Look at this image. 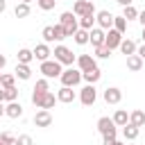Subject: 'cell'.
Masks as SVG:
<instances>
[{
	"label": "cell",
	"mask_w": 145,
	"mask_h": 145,
	"mask_svg": "<svg viewBox=\"0 0 145 145\" xmlns=\"http://www.w3.org/2000/svg\"><path fill=\"white\" fill-rule=\"evenodd\" d=\"M14 145H34V140H32L29 134H20V136H16V143Z\"/></svg>",
	"instance_id": "obj_38"
},
{
	"label": "cell",
	"mask_w": 145,
	"mask_h": 145,
	"mask_svg": "<svg viewBox=\"0 0 145 145\" xmlns=\"http://www.w3.org/2000/svg\"><path fill=\"white\" fill-rule=\"evenodd\" d=\"M97 131L102 134V140H111V138H116L118 136V127L113 125V120L111 118H106V116H102L100 120H97Z\"/></svg>",
	"instance_id": "obj_3"
},
{
	"label": "cell",
	"mask_w": 145,
	"mask_h": 145,
	"mask_svg": "<svg viewBox=\"0 0 145 145\" xmlns=\"http://www.w3.org/2000/svg\"><path fill=\"white\" fill-rule=\"evenodd\" d=\"M0 145H7V143H2V140H0Z\"/></svg>",
	"instance_id": "obj_50"
},
{
	"label": "cell",
	"mask_w": 145,
	"mask_h": 145,
	"mask_svg": "<svg viewBox=\"0 0 145 145\" xmlns=\"http://www.w3.org/2000/svg\"><path fill=\"white\" fill-rule=\"evenodd\" d=\"M34 125H36V127H43V129L50 127V125H52V113L45 111V109H39V111L34 113Z\"/></svg>",
	"instance_id": "obj_15"
},
{
	"label": "cell",
	"mask_w": 145,
	"mask_h": 145,
	"mask_svg": "<svg viewBox=\"0 0 145 145\" xmlns=\"http://www.w3.org/2000/svg\"><path fill=\"white\" fill-rule=\"evenodd\" d=\"M72 41H75L77 45H88V32H86V29H77V32L72 34Z\"/></svg>",
	"instance_id": "obj_30"
},
{
	"label": "cell",
	"mask_w": 145,
	"mask_h": 145,
	"mask_svg": "<svg viewBox=\"0 0 145 145\" xmlns=\"http://www.w3.org/2000/svg\"><path fill=\"white\" fill-rule=\"evenodd\" d=\"M5 66H7V57H5V54H0V70H2Z\"/></svg>",
	"instance_id": "obj_44"
},
{
	"label": "cell",
	"mask_w": 145,
	"mask_h": 145,
	"mask_svg": "<svg viewBox=\"0 0 145 145\" xmlns=\"http://www.w3.org/2000/svg\"><path fill=\"white\" fill-rule=\"evenodd\" d=\"M138 23L145 27V9H143V11H138Z\"/></svg>",
	"instance_id": "obj_42"
},
{
	"label": "cell",
	"mask_w": 145,
	"mask_h": 145,
	"mask_svg": "<svg viewBox=\"0 0 145 145\" xmlns=\"http://www.w3.org/2000/svg\"><path fill=\"white\" fill-rule=\"evenodd\" d=\"M77 23H79V29H86V32H91V29L95 27V14L82 16V18H77Z\"/></svg>",
	"instance_id": "obj_23"
},
{
	"label": "cell",
	"mask_w": 145,
	"mask_h": 145,
	"mask_svg": "<svg viewBox=\"0 0 145 145\" xmlns=\"http://www.w3.org/2000/svg\"><path fill=\"white\" fill-rule=\"evenodd\" d=\"M143 59L138 57V54H129L127 57V70H131V72H140L143 70Z\"/></svg>",
	"instance_id": "obj_19"
},
{
	"label": "cell",
	"mask_w": 145,
	"mask_h": 145,
	"mask_svg": "<svg viewBox=\"0 0 145 145\" xmlns=\"http://www.w3.org/2000/svg\"><path fill=\"white\" fill-rule=\"evenodd\" d=\"M136 54H138V57H140V59L145 61V43H143L140 48H136Z\"/></svg>",
	"instance_id": "obj_40"
},
{
	"label": "cell",
	"mask_w": 145,
	"mask_h": 145,
	"mask_svg": "<svg viewBox=\"0 0 145 145\" xmlns=\"http://www.w3.org/2000/svg\"><path fill=\"white\" fill-rule=\"evenodd\" d=\"M29 14H32V7L25 5V2H18V5L14 7V16H16V18H27Z\"/></svg>",
	"instance_id": "obj_27"
},
{
	"label": "cell",
	"mask_w": 145,
	"mask_h": 145,
	"mask_svg": "<svg viewBox=\"0 0 145 145\" xmlns=\"http://www.w3.org/2000/svg\"><path fill=\"white\" fill-rule=\"evenodd\" d=\"M95 100H97V88H95V84H86L84 88H79V102H82L84 106H93Z\"/></svg>",
	"instance_id": "obj_7"
},
{
	"label": "cell",
	"mask_w": 145,
	"mask_h": 145,
	"mask_svg": "<svg viewBox=\"0 0 145 145\" xmlns=\"http://www.w3.org/2000/svg\"><path fill=\"white\" fill-rule=\"evenodd\" d=\"M72 14H75L77 18L88 16V14H95V5H93L91 0H77V2L72 5Z\"/></svg>",
	"instance_id": "obj_9"
},
{
	"label": "cell",
	"mask_w": 145,
	"mask_h": 145,
	"mask_svg": "<svg viewBox=\"0 0 145 145\" xmlns=\"http://www.w3.org/2000/svg\"><path fill=\"white\" fill-rule=\"evenodd\" d=\"M0 75H2V70H0Z\"/></svg>",
	"instance_id": "obj_51"
},
{
	"label": "cell",
	"mask_w": 145,
	"mask_h": 145,
	"mask_svg": "<svg viewBox=\"0 0 145 145\" xmlns=\"http://www.w3.org/2000/svg\"><path fill=\"white\" fill-rule=\"evenodd\" d=\"M75 63H77V70H82V72H86V70H91V68H95V66H97L93 54H77Z\"/></svg>",
	"instance_id": "obj_11"
},
{
	"label": "cell",
	"mask_w": 145,
	"mask_h": 145,
	"mask_svg": "<svg viewBox=\"0 0 145 145\" xmlns=\"http://www.w3.org/2000/svg\"><path fill=\"white\" fill-rule=\"evenodd\" d=\"M95 25L100 27V29H111L113 27V14L109 11V9H100V11H95Z\"/></svg>",
	"instance_id": "obj_8"
},
{
	"label": "cell",
	"mask_w": 145,
	"mask_h": 145,
	"mask_svg": "<svg viewBox=\"0 0 145 145\" xmlns=\"http://www.w3.org/2000/svg\"><path fill=\"white\" fill-rule=\"evenodd\" d=\"M120 7H129V5H134V0H116Z\"/></svg>",
	"instance_id": "obj_43"
},
{
	"label": "cell",
	"mask_w": 145,
	"mask_h": 145,
	"mask_svg": "<svg viewBox=\"0 0 145 145\" xmlns=\"http://www.w3.org/2000/svg\"><path fill=\"white\" fill-rule=\"evenodd\" d=\"M122 18L129 23V20H138V9L134 7V5H129V7H122Z\"/></svg>",
	"instance_id": "obj_29"
},
{
	"label": "cell",
	"mask_w": 145,
	"mask_h": 145,
	"mask_svg": "<svg viewBox=\"0 0 145 145\" xmlns=\"http://www.w3.org/2000/svg\"><path fill=\"white\" fill-rule=\"evenodd\" d=\"M52 29H54V41H59V43H61L63 39H68V34H66L63 25H59V23H57V25H52Z\"/></svg>",
	"instance_id": "obj_35"
},
{
	"label": "cell",
	"mask_w": 145,
	"mask_h": 145,
	"mask_svg": "<svg viewBox=\"0 0 145 145\" xmlns=\"http://www.w3.org/2000/svg\"><path fill=\"white\" fill-rule=\"evenodd\" d=\"M32 61H34L32 50H29V48H20V50H18V54H16V63H25V66H29Z\"/></svg>",
	"instance_id": "obj_20"
},
{
	"label": "cell",
	"mask_w": 145,
	"mask_h": 145,
	"mask_svg": "<svg viewBox=\"0 0 145 145\" xmlns=\"http://www.w3.org/2000/svg\"><path fill=\"white\" fill-rule=\"evenodd\" d=\"M5 116L7 118H20L23 116V106H20V102H7L5 104Z\"/></svg>",
	"instance_id": "obj_17"
},
{
	"label": "cell",
	"mask_w": 145,
	"mask_h": 145,
	"mask_svg": "<svg viewBox=\"0 0 145 145\" xmlns=\"http://www.w3.org/2000/svg\"><path fill=\"white\" fill-rule=\"evenodd\" d=\"M95 59H109L111 57V50L106 48V45H100V48H95V54H93Z\"/></svg>",
	"instance_id": "obj_37"
},
{
	"label": "cell",
	"mask_w": 145,
	"mask_h": 145,
	"mask_svg": "<svg viewBox=\"0 0 145 145\" xmlns=\"http://www.w3.org/2000/svg\"><path fill=\"white\" fill-rule=\"evenodd\" d=\"M32 104H34L36 109L50 111V109L57 104V95H54L52 91H48V93H36V91H32Z\"/></svg>",
	"instance_id": "obj_1"
},
{
	"label": "cell",
	"mask_w": 145,
	"mask_h": 145,
	"mask_svg": "<svg viewBox=\"0 0 145 145\" xmlns=\"http://www.w3.org/2000/svg\"><path fill=\"white\" fill-rule=\"evenodd\" d=\"M102 97H104L106 104H120V100H122V91H120L118 86H109V88L102 93Z\"/></svg>",
	"instance_id": "obj_12"
},
{
	"label": "cell",
	"mask_w": 145,
	"mask_h": 145,
	"mask_svg": "<svg viewBox=\"0 0 145 145\" xmlns=\"http://www.w3.org/2000/svg\"><path fill=\"white\" fill-rule=\"evenodd\" d=\"M41 36H43V43H52L54 41V29H52V25H45L43 27V32H41Z\"/></svg>",
	"instance_id": "obj_32"
},
{
	"label": "cell",
	"mask_w": 145,
	"mask_h": 145,
	"mask_svg": "<svg viewBox=\"0 0 145 145\" xmlns=\"http://www.w3.org/2000/svg\"><path fill=\"white\" fill-rule=\"evenodd\" d=\"M0 86H2V88L16 86V75H14V72H2V75H0Z\"/></svg>",
	"instance_id": "obj_28"
},
{
	"label": "cell",
	"mask_w": 145,
	"mask_h": 145,
	"mask_svg": "<svg viewBox=\"0 0 145 145\" xmlns=\"http://www.w3.org/2000/svg\"><path fill=\"white\" fill-rule=\"evenodd\" d=\"M20 2H25V5H29V2H32V0H20Z\"/></svg>",
	"instance_id": "obj_48"
},
{
	"label": "cell",
	"mask_w": 145,
	"mask_h": 145,
	"mask_svg": "<svg viewBox=\"0 0 145 145\" xmlns=\"http://www.w3.org/2000/svg\"><path fill=\"white\" fill-rule=\"evenodd\" d=\"M14 75H16L18 79L27 82V79L32 77V68H29V66H25V63H16V70H14Z\"/></svg>",
	"instance_id": "obj_25"
},
{
	"label": "cell",
	"mask_w": 145,
	"mask_h": 145,
	"mask_svg": "<svg viewBox=\"0 0 145 145\" xmlns=\"http://www.w3.org/2000/svg\"><path fill=\"white\" fill-rule=\"evenodd\" d=\"M5 9H7V0H0V14H5Z\"/></svg>",
	"instance_id": "obj_45"
},
{
	"label": "cell",
	"mask_w": 145,
	"mask_h": 145,
	"mask_svg": "<svg viewBox=\"0 0 145 145\" xmlns=\"http://www.w3.org/2000/svg\"><path fill=\"white\" fill-rule=\"evenodd\" d=\"M104 145H127V143H120L118 138H111V140H102Z\"/></svg>",
	"instance_id": "obj_41"
},
{
	"label": "cell",
	"mask_w": 145,
	"mask_h": 145,
	"mask_svg": "<svg viewBox=\"0 0 145 145\" xmlns=\"http://www.w3.org/2000/svg\"><path fill=\"white\" fill-rule=\"evenodd\" d=\"M113 29L120 32V34H125V32H127V20H125L122 16H113Z\"/></svg>",
	"instance_id": "obj_31"
},
{
	"label": "cell",
	"mask_w": 145,
	"mask_h": 145,
	"mask_svg": "<svg viewBox=\"0 0 145 145\" xmlns=\"http://www.w3.org/2000/svg\"><path fill=\"white\" fill-rule=\"evenodd\" d=\"M104 36H106V32L95 25V27L88 32V43H91L93 48H100V45H104Z\"/></svg>",
	"instance_id": "obj_13"
},
{
	"label": "cell",
	"mask_w": 145,
	"mask_h": 145,
	"mask_svg": "<svg viewBox=\"0 0 145 145\" xmlns=\"http://www.w3.org/2000/svg\"><path fill=\"white\" fill-rule=\"evenodd\" d=\"M75 100H77V93H75L70 86H61V88L57 91V102L70 104V102H75Z\"/></svg>",
	"instance_id": "obj_14"
},
{
	"label": "cell",
	"mask_w": 145,
	"mask_h": 145,
	"mask_svg": "<svg viewBox=\"0 0 145 145\" xmlns=\"http://www.w3.org/2000/svg\"><path fill=\"white\" fill-rule=\"evenodd\" d=\"M82 79L86 82V84H97L100 79H102V70L95 66V68H91V70H86V72H82Z\"/></svg>",
	"instance_id": "obj_18"
},
{
	"label": "cell",
	"mask_w": 145,
	"mask_h": 145,
	"mask_svg": "<svg viewBox=\"0 0 145 145\" xmlns=\"http://www.w3.org/2000/svg\"><path fill=\"white\" fill-rule=\"evenodd\" d=\"M61 86H70V88H75L79 82H82V70H77V68H66L63 72H61Z\"/></svg>",
	"instance_id": "obj_6"
},
{
	"label": "cell",
	"mask_w": 145,
	"mask_h": 145,
	"mask_svg": "<svg viewBox=\"0 0 145 145\" xmlns=\"http://www.w3.org/2000/svg\"><path fill=\"white\" fill-rule=\"evenodd\" d=\"M18 88L11 86V88H5V102H18Z\"/></svg>",
	"instance_id": "obj_34"
},
{
	"label": "cell",
	"mask_w": 145,
	"mask_h": 145,
	"mask_svg": "<svg viewBox=\"0 0 145 145\" xmlns=\"http://www.w3.org/2000/svg\"><path fill=\"white\" fill-rule=\"evenodd\" d=\"M5 116V102H0V118Z\"/></svg>",
	"instance_id": "obj_46"
},
{
	"label": "cell",
	"mask_w": 145,
	"mask_h": 145,
	"mask_svg": "<svg viewBox=\"0 0 145 145\" xmlns=\"http://www.w3.org/2000/svg\"><path fill=\"white\" fill-rule=\"evenodd\" d=\"M0 102H5V88L0 86Z\"/></svg>",
	"instance_id": "obj_47"
},
{
	"label": "cell",
	"mask_w": 145,
	"mask_h": 145,
	"mask_svg": "<svg viewBox=\"0 0 145 145\" xmlns=\"http://www.w3.org/2000/svg\"><path fill=\"white\" fill-rule=\"evenodd\" d=\"M122 39H125V36H122L120 32H116V29L111 27V29H106V36H104V45H106V48H109V50L113 52V50H118V48H120Z\"/></svg>",
	"instance_id": "obj_10"
},
{
	"label": "cell",
	"mask_w": 145,
	"mask_h": 145,
	"mask_svg": "<svg viewBox=\"0 0 145 145\" xmlns=\"http://www.w3.org/2000/svg\"><path fill=\"white\" fill-rule=\"evenodd\" d=\"M0 140L7 143V145H14V143H16V136H14L11 131H2V134H0Z\"/></svg>",
	"instance_id": "obj_39"
},
{
	"label": "cell",
	"mask_w": 145,
	"mask_h": 145,
	"mask_svg": "<svg viewBox=\"0 0 145 145\" xmlns=\"http://www.w3.org/2000/svg\"><path fill=\"white\" fill-rule=\"evenodd\" d=\"M59 25H63V29H66V34H68V36H72V34L79 29L77 16H75L72 11H63V14L59 16Z\"/></svg>",
	"instance_id": "obj_5"
},
{
	"label": "cell",
	"mask_w": 145,
	"mask_h": 145,
	"mask_svg": "<svg viewBox=\"0 0 145 145\" xmlns=\"http://www.w3.org/2000/svg\"><path fill=\"white\" fill-rule=\"evenodd\" d=\"M54 5H57V0H36V7H39L41 11H52Z\"/></svg>",
	"instance_id": "obj_36"
},
{
	"label": "cell",
	"mask_w": 145,
	"mask_h": 145,
	"mask_svg": "<svg viewBox=\"0 0 145 145\" xmlns=\"http://www.w3.org/2000/svg\"><path fill=\"white\" fill-rule=\"evenodd\" d=\"M143 43H145V27H143Z\"/></svg>",
	"instance_id": "obj_49"
},
{
	"label": "cell",
	"mask_w": 145,
	"mask_h": 145,
	"mask_svg": "<svg viewBox=\"0 0 145 145\" xmlns=\"http://www.w3.org/2000/svg\"><path fill=\"white\" fill-rule=\"evenodd\" d=\"M54 61H59L61 66H72L75 63V59H77V54H72V50L68 48V45H63V43H59V45H54Z\"/></svg>",
	"instance_id": "obj_2"
},
{
	"label": "cell",
	"mask_w": 145,
	"mask_h": 145,
	"mask_svg": "<svg viewBox=\"0 0 145 145\" xmlns=\"http://www.w3.org/2000/svg\"><path fill=\"white\" fill-rule=\"evenodd\" d=\"M111 120H113V125H116V127H125V125L129 122V113H127L125 109H118V111L113 113V118H111Z\"/></svg>",
	"instance_id": "obj_26"
},
{
	"label": "cell",
	"mask_w": 145,
	"mask_h": 145,
	"mask_svg": "<svg viewBox=\"0 0 145 145\" xmlns=\"http://www.w3.org/2000/svg\"><path fill=\"white\" fill-rule=\"evenodd\" d=\"M32 54H34V59H39V61H48L50 54H52V50H50L48 43H39V45L32 50Z\"/></svg>",
	"instance_id": "obj_16"
},
{
	"label": "cell",
	"mask_w": 145,
	"mask_h": 145,
	"mask_svg": "<svg viewBox=\"0 0 145 145\" xmlns=\"http://www.w3.org/2000/svg\"><path fill=\"white\" fill-rule=\"evenodd\" d=\"M34 91H36V93H48V91H50V82H48L45 77L36 79V84H34Z\"/></svg>",
	"instance_id": "obj_33"
},
{
	"label": "cell",
	"mask_w": 145,
	"mask_h": 145,
	"mask_svg": "<svg viewBox=\"0 0 145 145\" xmlns=\"http://www.w3.org/2000/svg\"><path fill=\"white\" fill-rule=\"evenodd\" d=\"M138 134H140V129H138V127H134V125H129V122L122 127V138H125L127 143L136 140V138H138Z\"/></svg>",
	"instance_id": "obj_22"
},
{
	"label": "cell",
	"mask_w": 145,
	"mask_h": 145,
	"mask_svg": "<svg viewBox=\"0 0 145 145\" xmlns=\"http://www.w3.org/2000/svg\"><path fill=\"white\" fill-rule=\"evenodd\" d=\"M129 125H134V127H145V113L140 111V109H134L131 113H129Z\"/></svg>",
	"instance_id": "obj_21"
},
{
	"label": "cell",
	"mask_w": 145,
	"mask_h": 145,
	"mask_svg": "<svg viewBox=\"0 0 145 145\" xmlns=\"http://www.w3.org/2000/svg\"><path fill=\"white\" fill-rule=\"evenodd\" d=\"M41 75L45 77V79H54V77H61V72H63V66L59 63V61H54V59H48V61H41Z\"/></svg>",
	"instance_id": "obj_4"
},
{
	"label": "cell",
	"mask_w": 145,
	"mask_h": 145,
	"mask_svg": "<svg viewBox=\"0 0 145 145\" xmlns=\"http://www.w3.org/2000/svg\"><path fill=\"white\" fill-rule=\"evenodd\" d=\"M136 48H138V45H136L131 39H122V43H120V48H118V50H120L125 57H129V54H136Z\"/></svg>",
	"instance_id": "obj_24"
},
{
	"label": "cell",
	"mask_w": 145,
	"mask_h": 145,
	"mask_svg": "<svg viewBox=\"0 0 145 145\" xmlns=\"http://www.w3.org/2000/svg\"><path fill=\"white\" fill-rule=\"evenodd\" d=\"M91 2H93V0H91Z\"/></svg>",
	"instance_id": "obj_52"
}]
</instances>
